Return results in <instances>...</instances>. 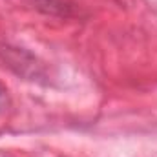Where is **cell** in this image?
<instances>
[{
    "label": "cell",
    "mask_w": 157,
    "mask_h": 157,
    "mask_svg": "<svg viewBox=\"0 0 157 157\" xmlns=\"http://www.w3.org/2000/svg\"><path fill=\"white\" fill-rule=\"evenodd\" d=\"M9 106V93H7V88L0 82V113Z\"/></svg>",
    "instance_id": "2"
},
{
    "label": "cell",
    "mask_w": 157,
    "mask_h": 157,
    "mask_svg": "<svg viewBox=\"0 0 157 157\" xmlns=\"http://www.w3.org/2000/svg\"><path fill=\"white\" fill-rule=\"evenodd\" d=\"M37 7L44 13H49V15L68 17L71 6H68V0H37Z\"/></svg>",
    "instance_id": "1"
}]
</instances>
